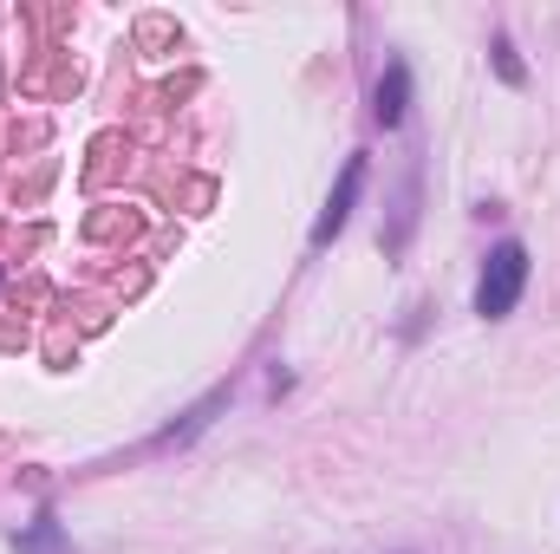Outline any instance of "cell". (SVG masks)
Returning <instances> with one entry per match:
<instances>
[{
	"label": "cell",
	"mask_w": 560,
	"mask_h": 554,
	"mask_svg": "<svg viewBox=\"0 0 560 554\" xmlns=\"http://www.w3.org/2000/svg\"><path fill=\"white\" fill-rule=\"evenodd\" d=\"M522 287H528V249L522 242H495L489 262H482V280H476V313L482 320H509Z\"/></svg>",
	"instance_id": "6da1fadb"
},
{
	"label": "cell",
	"mask_w": 560,
	"mask_h": 554,
	"mask_svg": "<svg viewBox=\"0 0 560 554\" xmlns=\"http://www.w3.org/2000/svg\"><path fill=\"white\" fill-rule=\"evenodd\" d=\"M359 183H365V157H352L346 176H339V189L326 196V209H319V222H313V249H326V242L346 229V216H352V203H359Z\"/></svg>",
	"instance_id": "7a4b0ae2"
},
{
	"label": "cell",
	"mask_w": 560,
	"mask_h": 554,
	"mask_svg": "<svg viewBox=\"0 0 560 554\" xmlns=\"http://www.w3.org/2000/svg\"><path fill=\"white\" fill-rule=\"evenodd\" d=\"M405 112H411V66H405V59H392V66H385V79H378V92H372V118H378L385 131H398V125H405Z\"/></svg>",
	"instance_id": "3957f363"
},
{
	"label": "cell",
	"mask_w": 560,
	"mask_h": 554,
	"mask_svg": "<svg viewBox=\"0 0 560 554\" xmlns=\"http://www.w3.org/2000/svg\"><path fill=\"white\" fill-rule=\"evenodd\" d=\"M495 66H502V79H509V85H522V59H515V46H509V39H495Z\"/></svg>",
	"instance_id": "277c9868"
}]
</instances>
